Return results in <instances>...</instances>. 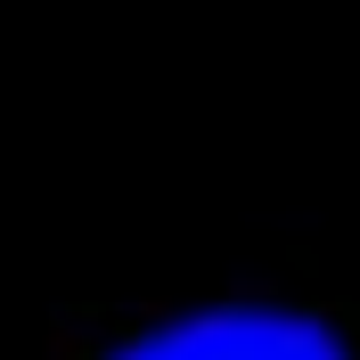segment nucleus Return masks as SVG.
<instances>
[{
	"mask_svg": "<svg viewBox=\"0 0 360 360\" xmlns=\"http://www.w3.org/2000/svg\"><path fill=\"white\" fill-rule=\"evenodd\" d=\"M115 360H344V352L295 311H197L123 344Z\"/></svg>",
	"mask_w": 360,
	"mask_h": 360,
	"instance_id": "nucleus-1",
	"label": "nucleus"
}]
</instances>
